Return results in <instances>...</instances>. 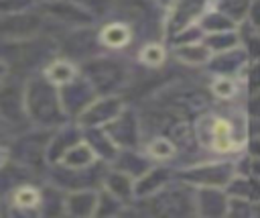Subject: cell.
<instances>
[{
  "label": "cell",
  "mask_w": 260,
  "mask_h": 218,
  "mask_svg": "<svg viewBox=\"0 0 260 218\" xmlns=\"http://www.w3.org/2000/svg\"><path fill=\"white\" fill-rule=\"evenodd\" d=\"M250 116L246 106H230L225 110H213L201 114L193 124L195 143L217 157H238L248 143Z\"/></svg>",
  "instance_id": "obj_1"
},
{
  "label": "cell",
  "mask_w": 260,
  "mask_h": 218,
  "mask_svg": "<svg viewBox=\"0 0 260 218\" xmlns=\"http://www.w3.org/2000/svg\"><path fill=\"white\" fill-rule=\"evenodd\" d=\"M24 108L28 122L37 128L53 130L69 120L61 104L59 88L51 84L41 71L24 81Z\"/></svg>",
  "instance_id": "obj_2"
},
{
  "label": "cell",
  "mask_w": 260,
  "mask_h": 218,
  "mask_svg": "<svg viewBox=\"0 0 260 218\" xmlns=\"http://www.w3.org/2000/svg\"><path fill=\"white\" fill-rule=\"evenodd\" d=\"M79 71L91 81L98 96L120 94L126 90V84L132 77L130 65L124 59L112 55H93L79 65Z\"/></svg>",
  "instance_id": "obj_3"
},
{
  "label": "cell",
  "mask_w": 260,
  "mask_h": 218,
  "mask_svg": "<svg viewBox=\"0 0 260 218\" xmlns=\"http://www.w3.org/2000/svg\"><path fill=\"white\" fill-rule=\"evenodd\" d=\"M238 173L236 161H203L175 171L177 179L193 187H225Z\"/></svg>",
  "instance_id": "obj_4"
},
{
  "label": "cell",
  "mask_w": 260,
  "mask_h": 218,
  "mask_svg": "<svg viewBox=\"0 0 260 218\" xmlns=\"http://www.w3.org/2000/svg\"><path fill=\"white\" fill-rule=\"evenodd\" d=\"M45 14L30 10L0 14V41H24L43 35Z\"/></svg>",
  "instance_id": "obj_5"
},
{
  "label": "cell",
  "mask_w": 260,
  "mask_h": 218,
  "mask_svg": "<svg viewBox=\"0 0 260 218\" xmlns=\"http://www.w3.org/2000/svg\"><path fill=\"white\" fill-rule=\"evenodd\" d=\"M26 118L24 108V81L8 75L0 84V122L6 128L22 126Z\"/></svg>",
  "instance_id": "obj_6"
},
{
  "label": "cell",
  "mask_w": 260,
  "mask_h": 218,
  "mask_svg": "<svg viewBox=\"0 0 260 218\" xmlns=\"http://www.w3.org/2000/svg\"><path fill=\"white\" fill-rule=\"evenodd\" d=\"M45 132H47V128H43L41 134L39 132H22L16 139H12V143L8 145L10 159L20 165H26L28 169H35L43 159L47 161V143H49L51 132L41 141V137Z\"/></svg>",
  "instance_id": "obj_7"
},
{
  "label": "cell",
  "mask_w": 260,
  "mask_h": 218,
  "mask_svg": "<svg viewBox=\"0 0 260 218\" xmlns=\"http://www.w3.org/2000/svg\"><path fill=\"white\" fill-rule=\"evenodd\" d=\"M59 96H61V104H63L65 114L75 120L98 98V92L91 86V81L83 73H79L73 81L59 88Z\"/></svg>",
  "instance_id": "obj_8"
},
{
  "label": "cell",
  "mask_w": 260,
  "mask_h": 218,
  "mask_svg": "<svg viewBox=\"0 0 260 218\" xmlns=\"http://www.w3.org/2000/svg\"><path fill=\"white\" fill-rule=\"evenodd\" d=\"M124 108H126V102H124V98L120 94H106V96H98L75 120L83 128H89V126H106Z\"/></svg>",
  "instance_id": "obj_9"
},
{
  "label": "cell",
  "mask_w": 260,
  "mask_h": 218,
  "mask_svg": "<svg viewBox=\"0 0 260 218\" xmlns=\"http://www.w3.org/2000/svg\"><path fill=\"white\" fill-rule=\"evenodd\" d=\"M108 134L114 139V143L120 149H136L140 145V134H142V120L136 114L134 108H124L112 122L104 126Z\"/></svg>",
  "instance_id": "obj_10"
},
{
  "label": "cell",
  "mask_w": 260,
  "mask_h": 218,
  "mask_svg": "<svg viewBox=\"0 0 260 218\" xmlns=\"http://www.w3.org/2000/svg\"><path fill=\"white\" fill-rule=\"evenodd\" d=\"M215 0H173L171 2V12L167 18V26L171 33H181L187 26L199 22L211 8Z\"/></svg>",
  "instance_id": "obj_11"
},
{
  "label": "cell",
  "mask_w": 260,
  "mask_h": 218,
  "mask_svg": "<svg viewBox=\"0 0 260 218\" xmlns=\"http://www.w3.org/2000/svg\"><path fill=\"white\" fill-rule=\"evenodd\" d=\"M83 139V126L75 120H67L63 124H59L57 128H53L49 143H47V163H59V159L65 155L67 149H71L75 143H79Z\"/></svg>",
  "instance_id": "obj_12"
},
{
  "label": "cell",
  "mask_w": 260,
  "mask_h": 218,
  "mask_svg": "<svg viewBox=\"0 0 260 218\" xmlns=\"http://www.w3.org/2000/svg\"><path fill=\"white\" fill-rule=\"evenodd\" d=\"M250 63V57L246 53V49L242 45L232 47L228 51L221 53H213L211 59L207 61V69L211 75H234V77H242L246 67Z\"/></svg>",
  "instance_id": "obj_13"
},
{
  "label": "cell",
  "mask_w": 260,
  "mask_h": 218,
  "mask_svg": "<svg viewBox=\"0 0 260 218\" xmlns=\"http://www.w3.org/2000/svg\"><path fill=\"white\" fill-rule=\"evenodd\" d=\"M8 198V212H39L41 210V200H43V187L35 185L32 181H22L14 189L6 194Z\"/></svg>",
  "instance_id": "obj_14"
},
{
  "label": "cell",
  "mask_w": 260,
  "mask_h": 218,
  "mask_svg": "<svg viewBox=\"0 0 260 218\" xmlns=\"http://www.w3.org/2000/svg\"><path fill=\"white\" fill-rule=\"evenodd\" d=\"M173 179H177L173 167H169V165H150L140 177H136V200H142V198H148V196L160 192Z\"/></svg>",
  "instance_id": "obj_15"
},
{
  "label": "cell",
  "mask_w": 260,
  "mask_h": 218,
  "mask_svg": "<svg viewBox=\"0 0 260 218\" xmlns=\"http://www.w3.org/2000/svg\"><path fill=\"white\" fill-rule=\"evenodd\" d=\"M225 187H195V214L201 216H225L228 214Z\"/></svg>",
  "instance_id": "obj_16"
},
{
  "label": "cell",
  "mask_w": 260,
  "mask_h": 218,
  "mask_svg": "<svg viewBox=\"0 0 260 218\" xmlns=\"http://www.w3.org/2000/svg\"><path fill=\"white\" fill-rule=\"evenodd\" d=\"M134 39V29L126 22V20H112L106 22L100 31H98V43L106 49L112 51H122L126 49Z\"/></svg>",
  "instance_id": "obj_17"
},
{
  "label": "cell",
  "mask_w": 260,
  "mask_h": 218,
  "mask_svg": "<svg viewBox=\"0 0 260 218\" xmlns=\"http://www.w3.org/2000/svg\"><path fill=\"white\" fill-rule=\"evenodd\" d=\"M102 187L108 189L110 194H114L118 200H122L124 204H134L136 200V179L116 167L108 169L102 181Z\"/></svg>",
  "instance_id": "obj_18"
},
{
  "label": "cell",
  "mask_w": 260,
  "mask_h": 218,
  "mask_svg": "<svg viewBox=\"0 0 260 218\" xmlns=\"http://www.w3.org/2000/svg\"><path fill=\"white\" fill-rule=\"evenodd\" d=\"M100 187L71 189L65 196V214L69 216H93L98 208Z\"/></svg>",
  "instance_id": "obj_19"
},
{
  "label": "cell",
  "mask_w": 260,
  "mask_h": 218,
  "mask_svg": "<svg viewBox=\"0 0 260 218\" xmlns=\"http://www.w3.org/2000/svg\"><path fill=\"white\" fill-rule=\"evenodd\" d=\"M83 139L89 143V147L95 151L98 159L104 163H112L120 151V147L114 143V139L108 134L104 126H89L83 128Z\"/></svg>",
  "instance_id": "obj_20"
},
{
  "label": "cell",
  "mask_w": 260,
  "mask_h": 218,
  "mask_svg": "<svg viewBox=\"0 0 260 218\" xmlns=\"http://www.w3.org/2000/svg\"><path fill=\"white\" fill-rule=\"evenodd\" d=\"M175 59L183 65H189V67H195V65H207V61L211 59V49L205 45L203 39H197V41H185V43H179L175 49Z\"/></svg>",
  "instance_id": "obj_21"
},
{
  "label": "cell",
  "mask_w": 260,
  "mask_h": 218,
  "mask_svg": "<svg viewBox=\"0 0 260 218\" xmlns=\"http://www.w3.org/2000/svg\"><path fill=\"white\" fill-rule=\"evenodd\" d=\"M51 84H55L57 88H61V86H65V84H69V81H73L81 71H79V67L69 59V57H53L45 67H43V71H41Z\"/></svg>",
  "instance_id": "obj_22"
},
{
  "label": "cell",
  "mask_w": 260,
  "mask_h": 218,
  "mask_svg": "<svg viewBox=\"0 0 260 218\" xmlns=\"http://www.w3.org/2000/svg\"><path fill=\"white\" fill-rule=\"evenodd\" d=\"M112 167L132 175L134 179L140 177L148 167H150V159L142 153V151H136V149H120L116 159L112 161Z\"/></svg>",
  "instance_id": "obj_23"
},
{
  "label": "cell",
  "mask_w": 260,
  "mask_h": 218,
  "mask_svg": "<svg viewBox=\"0 0 260 218\" xmlns=\"http://www.w3.org/2000/svg\"><path fill=\"white\" fill-rule=\"evenodd\" d=\"M142 153L150 159V161H173L177 155H179V147L177 143L167 137V134H154L146 141V145L142 147Z\"/></svg>",
  "instance_id": "obj_24"
},
{
  "label": "cell",
  "mask_w": 260,
  "mask_h": 218,
  "mask_svg": "<svg viewBox=\"0 0 260 218\" xmlns=\"http://www.w3.org/2000/svg\"><path fill=\"white\" fill-rule=\"evenodd\" d=\"M100 159L95 155V151L89 147V143L85 139H81L79 143H75L71 149L65 151V155L59 159L61 165L65 167H71V169H85V167H91L95 165Z\"/></svg>",
  "instance_id": "obj_25"
},
{
  "label": "cell",
  "mask_w": 260,
  "mask_h": 218,
  "mask_svg": "<svg viewBox=\"0 0 260 218\" xmlns=\"http://www.w3.org/2000/svg\"><path fill=\"white\" fill-rule=\"evenodd\" d=\"M136 59H138V63H140L142 67L156 71V69H160V67L167 63V47H165L160 41L150 39V41H146V43L138 49Z\"/></svg>",
  "instance_id": "obj_26"
},
{
  "label": "cell",
  "mask_w": 260,
  "mask_h": 218,
  "mask_svg": "<svg viewBox=\"0 0 260 218\" xmlns=\"http://www.w3.org/2000/svg\"><path fill=\"white\" fill-rule=\"evenodd\" d=\"M240 92V79L234 75H211L209 94L221 102H232Z\"/></svg>",
  "instance_id": "obj_27"
},
{
  "label": "cell",
  "mask_w": 260,
  "mask_h": 218,
  "mask_svg": "<svg viewBox=\"0 0 260 218\" xmlns=\"http://www.w3.org/2000/svg\"><path fill=\"white\" fill-rule=\"evenodd\" d=\"M199 24H201V29H203L205 35H209V33H221V31H236V26H238L236 20H232L228 14H223L217 8L215 10H209L199 20Z\"/></svg>",
  "instance_id": "obj_28"
},
{
  "label": "cell",
  "mask_w": 260,
  "mask_h": 218,
  "mask_svg": "<svg viewBox=\"0 0 260 218\" xmlns=\"http://www.w3.org/2000/svg\"><path fill=\"white\" fill-rule=\"evenodd\" d=\"M203 41H205V45L211 49V53H221V51H228V49H232V47L242 45V43H240V35H238L236 31L209 33V35H203Z\"/></svg>",
  "instance_id": "obj_29"
},
{
  "label": "cell",
  "mask_w": 260,
  "mask_h": 218,
  "mask_svg": "<svg viewBox=\"0 0 260 218\" xmlns=\"http://www.w3.org/2000/svg\"><path fill=\"white\" fill-rule=\"evenodd\" d=\"M128 204H124L122 200H118L114 194H110L108 189L100 187V194H98V208H95V214L98 216H112V214H122L126 210Z\"/></svg>",
  "instance_id": "obj_30"
},
{
  "label": "cell",
  "mask_w": 260,
  "mask_h": 218,
  "mask_svg": "<svg viewBox=\"0 0 260 218\" xmlns=\"http://www.w3.org/2000/svg\"><path fill=\"white\" fill-rule=\"evenodd\" d=\"M250 2L252 0H217L215 2V8L221 10L223 14H228L232 20H236L240 24V20H244L246 14H248Z\"/></svg>",
  "instance_id": "obj_31"
},
{
  "label": "cell",
  "mask_w": 260,
  "mask_h": 218,
  "mask_svg": "<svg viewBox=\"0 0 260 218\" xmlns=\"http://www.w3.org/2000/svg\"><path fill=\"white\" fill-rule=\"evenodd\" d=\"M75 4H79L87 14L91 16H102L108 14L110 10H114L116 0H73Z\"/></svg>",
  "instance_id": "obj_32"
},
{
  "label": "cell",
  "mask_w": 260,
  "mask_h": 218,
  "mask_svg": "<svg viewBox=\"0 0 260 218\" xmlns=\"http://www.w3.org/2000/svg\"><path fill=\"white\" fill-rule=\"evenodd\" d=\"M242 79L246 81L248 94H250V92L260 90V59H256V61H250V63H248V67H246V71H244Z\"/></svg>",
  "instance_id": "obj_33"
},
{
  "label": "cell",
  "mask_w": 260,
  "mask_h": 218,
  "mask_svg": "<svg viewBox=\"0 0 260 218\" xmlns=\"http://www.w3.org/2000/svg\"><path fill=\"white\" fill-rule=\"evenodd\" d=\"M246 112H248L250 120L260 122V90H256V92H250V94H248Z\"/></svg>",
  "instance_id": "obj_34"
},
{
  "label": "cell",
  "mask_w": 260,
  "mask_h": 218,
  "mask_svg": "<svg viewBox=\"0 0 260 218\" xmlns=\"http://www.w3.org/2000/svg\"><path fill=\"white\" fill-rule=\"evenodd\" d=\"M244 22H248L250 26L260 31V0H252L250 2V8H248V14H246Z\"/></svg>",
  "instance_id": "obj_35"
},
{
  "label": "cell",
  "mask_w": 260,
  "mask_h": 218,
  "mask_svg": "<svg viewBox=\"0 0 260 218\" xmlns=\"http://www.w3.org/2000/svg\"><path fill=\"white\" fill-rule=\"evenodd\" d=\"M8 161H10V149H8V145L0 143V169H2Z\"/></svg>",
  "instance_id": "obj_36"
},
{
  "label": "cell",
  "mask_w": 260,
  "mask_h": 218,
  "mask_svg": "<svg viewBox=\"0 0 260 218\" xmlns=\"http://www.w3.org/2000/svg\"><path fill=\"white\" fill-rule=\"evenodd\" d=\"M250 173L260 179V157H250Z\"/></svg>",
  "instance_id": "obj_37"
},
{
  "label": "cell",
  "mask_w": 260,
  "mask_h": 218,
  "mask_svg": "<svg viewBox=\"0 0 260 218\" xmlns=\"http://www.w3.org/2000/svg\"><path fill=\"white\" fill-rule=\"evenodd\" d=\"M8 75H10V67H8V63H6V61L0 57V84H2V81H4Z\"/></svg>",
  "instance_id": "obj_38"
},
{
  "label": "cell",
  "mask_w": 260,
  "mask_h": 218,
  "mask_svg": "<svg viewBox=\"0 0 260 218\" xmlns=\"http://www.w3.org/2000/svg\"><path fill=\"white\" fill-rule=\"evenodd\" d=\"M47 2H53V0H39V4H47Z\"/></svg>",
  "instance_id": "obj_39"
}]
</instances>
